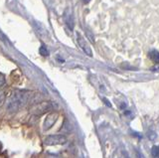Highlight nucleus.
Segmentation results:
<instances>
[{"instance_id":"7ed1b4c3","label":"nucleus","mask_w":159,"mask_h":158,"mask_svg":"<svg viewBox=\"0 0 159 158\" xmlns=\"http://www.w3.org/2000/svg\"><path fill=\"white\" fill-rule=\"evenodd\" d=\"M67 142V137L63 134H53L49 135L44 139V143L48 146L63 145Z\"/></svg>"},{"instance_id":"9b49d317","label":"nucleus","mask_w":159,"mask_h":158,"mask_svg":"<svg viewBox=\"0 0 159 158\" xmlns=\"http://www.w3.org/2000/svg\"><path fill=\"white\" fill-rule=\"evenodd\" d=\"M135 152H136V154H137V157H138V158H144L143 155L141 154V152L139 151L138 149H135Z\"/></svg>"},{"instance_id":"f257e3e1","label":"nucleus","mask_w":159,"mask_h":158,"mask_svg":"<svg viewBox=\"0 0 159 158\" xmlns=\"http://www.w3.org/2000/svg\"><path fill=\"white\" fill-rule=\"evenodd\" d=\"M33 93L26 90H17L12 93L7 102V111L11 113L17 112L26 106L32 98Z\"/></svg>"},{"instance_id":"0eeeda50","label":"nucleus","mask_w":159,"mask_h":158,"mask_svg":"<svg viewBox=\"0 0 159 158\" xmlns=\"http://www.w3.org/2000/svg\"><path fill=\"white\" fill-rule=\"evenodd\" d=\"M40 54L43 56V57H48L49 56V50L46 48V46H41L40 47V50H39Z\"/></svg>"},{"instance_id":"f03ea898","label":"nucleus","mask_w":159,"mask_h":158,"mask_svg":"<svg viewBox=\"0 0 159 158\" xmlns=\"http://www.w3.org/2000/svg\"><path fill=\"white\" fill-rule=\"evenodd\" d=\"M54 108V105L52 102H41L36 105H33L32 107L30 108V112L34 115H43L45 113L50 112Z\"/></svg>"},{"instance_id":"6e6552de","label":"nucleus","mask_w":159,"mask_h":158,"mask_svg":"<svg viewBox=\"0 0 159 158\" xmlns=\"http://www.w3.org/2000/svg\"><path fill=\"white\" fill-rule=\"evenodd\" d=\"M151 153H152V156L154 157V158H158V156H159V148H158V146H153L152 147V149H151Z\"/></svg>"},{"instance_id":"20e7f679","label":"nucleus","mask_w":159,"mask_h":158,"mask_svg":"<svg viewBox=\"0 0 159 158\" xmlns=\"http://www.w3.org/2000/svg\"><path fill=\"white\" fill-rule=\"evenodd\" d=\"M77 42H78L79 46L81 47V49L84 51V53L86 54V55H88L89 57L93 56V51H92L91 46H89V44L87 42L86 39H84L80 33H77Z\"/></svg>"},{"instance_id":"39448f33","label":"nucleus","mask_w":159,"mask_h":158,"mask_svg":"<svg viewBox=\"0 0 159 158\" xmlns=\"http://www.w3.org/2000/svg\"><path fill=\"white\" fill-rule=\"evenodd\" d=\"M58 120V113L56 112H49V115L45 117L43 122V128L45 131L49 130L50 128H52L54 124Z\"/></svg>"},{"instance_id":"1a4fd4ad","label":"nucleus","mask_w":159,"mask_h":158,"mask_svg":"<svg viewBox=\"0 0 159 158\" xmlns=\"http://www.w3.org/2000/svg\"><path fill=\"white\" fill-rule=\"evenodd\" d=\"M5 98H6V93L4 92H0V107L3 106V103L5 102Z\"/></svg>"},{"instance_id":"f8f14e48","label":"nucleus","mask_w":159,"mask_h":158,"mask_svg":"<svg viewBox=\"0 0 159 158\" xmlns=\"http://www.w3.org/2000/svg\"><path fill=\"white\" fill-rule=\"evenodd\" d=\"M89 1H91V0H84V3H89Z\"/></svg>"},{"instance_id":"9d476101","label":"nucleus","mask_w":159,"mask_h":158,"mask_svg":"<svg viewBox=\"0 0 159 158\" xmlns=\"http://www.w3.org/2000/svg\"><path fill=\"white\" fill-rule=\"evenodd\" d=\"M4 84H5V78L2 74H0V88H1Z\"/></svg>"},{"instance_id":"423d86ee","label":"nucleus","mask_w":159,"mask_h":158,"mask_svg":"<svg viewBox=\"0 0 159 158\" xmlns=\"http://www.w3.org/2000/svg\"><path fill=\"white\" fill-rule=\"evenodd\" d=\"M149 57H150V59L154 63L158 64V62H159V53H158L157 50H152V51L149 52Z\"/></svg>"}]
</instances>
